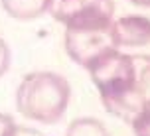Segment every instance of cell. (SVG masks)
Segmentation results:
<instances>
[{
	"instance_id": "1",
	"label": "cell",
	"mask_w": 150,
	"mask_h": 136,
	"mask_svg": "<svg viewBox=\"0 0 150 136\" xmlns=\"http://www.w3.org/2000/svg\"><path fill=\"white\" fill-rule=\"evenodd\" d=\"M87 71L99 91L105 111L115 118L130 124L148 109L136 85L134 55L111 49L93 61Z\"/></svg>"
},
{
	"instance_id": "2",
	"label": "cell",
	"mask_w": 150,
	"mask_h": 136,
	"mask_svg": "<svg viewBox=\"0 0 150 136\" xmlns=\"http://www.w3.org/2000/svg\"><path fill=\"white\" fill-rule=\"evenodd\" d=\"M71 85L55 71H34L22 77L16 89V109L24 118L40 124H57L65 116Z\"/></svg>"
},
{
	"instance_id": "3",
	"label": "cell",
	"mask_w": 150,
	"mask_h": 136,
	"mask_svg": "<svg viewBox=\"0 0 150 136\" xmlns=\"http://www.w3.org/2000/svg\"><path fill=\"white\" fill-rule=\"evenodd\" d=\"M112 22L115 18H87L67 24L63 45L69 59L87 69L103 53L119 49L112 38Z\"/></svg>"
},
{
	"instance_id": "4",
	"label": "cell",
	"mask_w": 150,
	"mask_h": 136,
	"mask_svg": "<svg viewBox=\"0 0 150 136\" xmlns=\"http://www.w3.org/2000/svg\"><path fill=\"white\" fill-rule=\"evenodd\" d=\"M50 14L63 26L87 18H112L115 2L112 0H52Z\"/></svg>"
},
{
	"instance_id": "5",
	"label": "cell",
	"mask_w": 150,
	"mask_h": 136,
	"mask_svg": "<svg viewBox=\"0 0 150 136\" xmlns=\"http://www.w3.org/2000/svg\"><path fill=\"white\" fill-rule=\"evenodd\" d=\"M112 38L119 49L150 45V18L140 14L120 16L112 22Z\"/></svg>"
},
{
	"instance_id": "6",
	"label": "cell",
	"mask_w": 150,
	"mask_h": 136,
	"mask_svg": "<svg viewBox=\"0 0 150 136\" xmlns=\"http://www.w3.org/2000/svg\"><path fill=\"white\" fill-rule=\"evenodd\" d=\"M2 10L14 20H36L50 12L52 0H0Z\"/></svg>"
},
{
	"instance_id": "7",
	"label": "cell",
	"mask_w": 150,
	"mask_h": 136,
	"mask_svg": "<svg viewBox=\"0 0 150 136\" xmlns=\"http://www.w3.org/2000/svg\"><path fill=\"white\" fill-rule=\"evenodd\" d=\"M65 136H111V132L99 118L81 116L69 122Z\"/></svg>"
},
{
	"instance_id": "8",
	"label": "cell",
	"mask_w": 150,
	"mask_h": 136,
	"mask_svg": "<svg viewBox=\"0 0 150 136\" xmlns=\"http://www.w3.org/2000/svg\"><path fill=\"white\" fill-rule=\"evenodd\" d=\"M134 136H150V109L140 113L134 120L130 122Z\"/></svg>"
},
{
	"instance_id": "9",
	"label": "cell",
	"mask_w": 150,
	"mask_h": 136,
	"mask_svg": "<svg viewBox=\"0 0 150 136\" xmlns=\"http://www.w3.org/2000/svg\"><path fill=\"white\" fill-rule=\"evenodd\" d=\"M10 63H12V51L4 39L0 38V77L6 75V71L10 69Z\"/></svg>"
},
{
	"instance_id": "10",
	"label": "cell",
	"mask_w": 150,
	"mask_h": 136,
	"mask_svg": "<svg viewBox=\"0 0 150 136\" xmlns=\"http://www.w3.org/2000/svg\"><path fill=\"white\" fill-rule=\"evenodd\" d=\"M16 124L14 118L6 113H0V136H14V130H16Z\"/></svg>"
},
{
	"instance_id": "11",
	"label": "cell",
	"mask_w": 150,
	"mask_h": 136,
	"mask_svg": "<svg viewBox=\"0 0 150 136\" xmlns=\"http://www.w3.org/2000/svg\"><path fill=\"white\" fill-rule=\"evenodd\" d=\"M14 136H44V134H42V132H38V130H32V128L16 126V130H14Z\"/></svg>"
},
{
	"instance_id": "12",
	"label": "cell",
	"mask_w": 150,
	"mask_h": 136,
	"mask_svg": "<svg viewBox=\"0 0 150 136\" xmlns=\"http://www.w3.org/2000/svg\"><path fill=\"white\" fill-rule=\"evenodd\" d=\"M134 6H140V8H150V0H130Z\"/></svg>"
}]
</instances>
